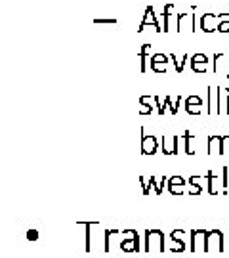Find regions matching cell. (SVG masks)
<instances>
[{
    "label": "cell",
    "instance_id": "30bf717a",
    "mask_svg": "<svg viewBox=\"0 0 229 258\" xmlns=\"http://www.w3.org/2000/svg\"><path fill=\"white\" fill-rule=\"evenodd\" d=\"M166 185H168V194L172 195H183L185 194V185H187V180H183V176H170L166 180Z\"/></svg>",
    "mask_w": 229,
    "mask_h": 258
},
{
    "label": "cell",
    "instance_id": "484cf974",
    "mask_svg": "<svg viewBox=\"0 0 229 258\" xmlns=\"http://www.w3.org/2000/svg\"><path fill=\"white\" fill-rule=\"evenodd\" d=\"M182 100H183L182 96H178V98H176L174 102H172V105H170V109H168L170 113H172V115H176V113H178V107H180V103H182Z\"/></svg>",
    "mask_w": 229,
    "mask_h": 258
},
{
    "label": "cell",
    "instance_id": "ac0fdd59",
    "mask_svg": "<svg viewBox=\"0 0 229 258\" xmlns=\"http://www.w3.org/2000/svg\"><path fill=\"white\" fill-rule=\"evenodd\" d=\"M149 103H153V98H151V96H141V98H139V113H141V115L153 113V105H149Z\"/></svg>",
    "mask_w": 229,
    "mask_h": 258
},
{
    "label": "cell",
    "instance_id": "6da1fadb",
    "mask_svg": "<svg viewBox=\"0 0 229 258\" xmlns=\"http://www.w3.org/2000/svg\"><path fill=\"white\" fill-rule=\"evenodd\" d=\"M145 245H143V250L145 252H165L166 250V239H165V233L159 230V228H149L145 231V241H143Z\"/></svg>",
    "mask_w": 229,
    "mask_h": 258
},
{
    "label": "cell",
    "instance_id": "277c9868",
    "mask_svg": "<svg viewBox=\"0 0 229 258\" xmlns=\"http://www.w3.org/2000/svg\"><path fill=\"white\" fill-rule=\"evenodd\" d=\"M223 252L225 245H223V233L220 230H208L206 233V252Z\"/></svg>",
    "mask_w": 229,
    "mask_h": 258
},
{
    "label": "cell",
    "instance_id": "cb8c5ba5",
    "mask_svg": "<svg viewBox=\"0 0 229 258\" xmlns=\"http://www.w3.org/2000/svg\"><path fill=\"white\" fill-rule=\"evenodd\" d=\"M216 31H218V33H229V16L227 18H223L220 23H218Z\"/></svg>",
    "mask_w": 229,
    "mask_h": 258
},
{
    "label": "cell",
    "instance_id": "e0dca14e",
    "mask_svg": "<svg viewBox=\"0 0 229 258\" xmlns=\"http://www.w3.org/2000/svg\"><path fill=\"white\" fill-rule=\"evenodd\" d=\"M229 113V90L227 88H220V115H227Z\"/></svg>",
    "mask_w": 229,
    "mask_h": 258
},
{
    "label": "cell",
    "instance_id": "603a6c76",
    "mask_svg": "<svg viewBox=\"0 0 229 258\" xmlns=\"http://www.w3.org/2000/svg\"><path fill=\"white\" fill-rule=\"evenodd\" d=\"M187 249V245H185V241H178V239H170L168 243V250H172V252H183V250Z\"/></svg>",
    "mask_w": 229,
    "mask_h": 258
},
{
    "label": "cell",
    "instance_id": "d4e9b609",
    "mask_svg": "<svg viewBox=\"0 0 229 258\" xmlns=\"http://www.w3.org/2000/svg\"><path fill=\"white\" fill-rule=\"evenodd\" d=\"M153 103L157 105V111H159V115H165L166 107H165V103H163V100H161L159 96H153Z\"/></svg>",
    "mask_w": 229,
    "mask_h": 258
},
{
    "label": "cell",
    "instance_id": "ba28073f",
    "mask_svg": "<svg viewBox=\"0 0 229 258\" xmlns=\"http://www.w3.org/2000/svg\"><path fill=\"white\" fill-rule=\"evenodd\" d=\"M161 151L166 157L178 155V151H180V136H163V140H161Z\"/></svg>",
    "mask_w": 229,
    "mask_h": 258
},
{
    "label": "cell",
    "instance_id": "7a4b0ae2",
    "mask_svg": "<svg viewBox=\"0 0 229 258\" xmlns=\"http://www.w3.org/2000/svg\"><path fill=\"white\" fill-rule=\"evenodd\" d=\"M120 250L122 252H139L141 250V245H139V235H137V230L134 228H126V230L120 231Z\"/></svg>",
    "mask_w": 229,
    "mask_h": 258
},
{
    "label": "cell",
    "instance_id": "d6986e66",
    "mask_svg": "<svg viewBox=\"0 0 229 258\" xmlns=\"http://www.w3.org/2000/svg\"><path fill=\"white\" fill-rule=\"evenodd\" d=\"M174 14H176L174 4H166L165 14H163V16H165V23H163V31H165V33H168V29H170V18H172Z\"/></svg>",
    "mask_w": 229,
    "mask_h": 258
},
{
    "label": "cell",
    "instance_id": "4fadbf2b",
    "mask_svg": "<svg viewBox=\"0 0 229 258\" xmlns=\"http://www.w3.org/2000/svg\"><path fill=\"white\" fill-rule=\"evenodd\" d=\"M202 105H204V102H202L201 96H187L183 107H185V111H187L189 115H201Z\"/></svg>",
    "mask_w": 229,
    "mask_h": 258
},
{
    "label": "cell",
    "instance_id": "ffe728a7",
    "mask_svg": "<svg viewBox=\"0 0 229 258\" xmlns=\"http://www.w3.org/2000/svg\"><path fill=\"white\" fill-rule=\"evenodd\" d=\"M185 59H187V55H185V54H183V55L170 54V61L174 63V67H176V71H178V73H182V71H183V67H185Z\"/></svg>",
    "mask_w": 229,
    "mask_h": 258
},
{
    "label": "cell",
    "instance_id": "4316f807",
    "mask_svg": "<svg viewBox=\"0 0 229 258\" xmlns=\"http://www.w3.org/2000/svg\"><path fill=\"white\" fill-rule=\"evenodd\" d=\"M229 153V136H221V155Z\"/></svg>",
    "mask_w": 229,
    "mask_h": 258
},
{
    "label": "cell",
    "instance_id": "83f0119b",
    "mask_svg": "<svg viewBox=\"0 0 229 258\" xmlns=\"http://www.w3.org/2000/svg\"><path fill=\"white\" fill-rule=\"evenodd\" d=\"M94 23H109V25H115L117 19H94Z\"/></svg>",
    "mask_w": 229,
    "mask_h": 258
},
{
    "label": "cell",
    "instance_id": "8fae6325",
    "mask_svg": "<svg viewBox=\"0 0 229 258\" xmlns=\"http://www.w3.org/2000/svg\"><path fill=\"white\" fill-rule=\"evenodd\" d=\"M145 25H153V29H155L157 33H163V25L159 23V19H157V16H155V10H153V6H147L145 8V18H143V21L139 23V33L145 29Z\"/></svg>",
    "mask_w": 229,
    "mask_h": 258
},
{
    "label": "cell",
    "instance_id": "8992f818",
    "mask_svg": "<svg viewBox=\"0 0 229 258\" xmlns=\"http://www.w3.org/2000/svg\"><path fill=\"white\" fill-rule=\"evenodd\" d=\"M168 63H170V55L161 54V52L151 54V57H149V67H151L153 73H159V75L166 73L168 71Z\"/></svg>",
    "mask_w": 229,
    "mask_h": 258
},
{
    "label": "cell",
    "instance_id": "5b68a950",
    "mask_svg": "<svg viewBox=\"0 0 229 258\" xmlns=\"http://www.w3.org/2000/svg\"><path fill=\"white\" fill-rule=\"evenodd\" d=\"M229 14H202L201 16V31L202 33H214L218 23L223 18H227Z\"/></svg>",
    "mask_w": 229,
    "mask_h": 258
},
{
    "label": "cell",
    "instance_id": "3957f363",
    "mask_svg": "<svg viewBox=\"0 0 229 258\" xmlns=\"http://www.w3.org/2000/svg\"><path fill=\"white\" fill-rule=\"evenodd\" d=\"M206 233H208V230H204V228H195L191 231V241H189L191 252H199V250L206 252Z\"/></svg>",
    "mask_w": 229,
    "mask_h": 258
},
{
    "label": "cell",
    "instance_id": "9c48e42d",
    "mask_svg": "<svg viewBox=\"0 0 229 258\" xmlns=\"http://www.w3.org/2000/svg\"><path fill=\"white\" fill-rule=\"evenodd\" d=\"M208 115H220V86H208Z\"/></svg>",
    "mask_w": 229,
    "mask_h": 258
},
{
    "label": "cell",
    "instance_id": "52a82bcc",
    "mask_svg": "<svg viewBox=\"0 0 229 258\" xmlns=\"http://www.w3.org/2000/svg\"><path fill=\"white\" fill-rule=\"evenodd\" d=\"M159 148H161V144H159L157 136L145 134V130L141 128V153L143 155H155Z\"/></svg>",
    "mask_w": 229,
    "mask_h": 258
},
{
    "label": "cell",
    "instance_id": "5bb4252c",
    "mask_svg": "<svg viewBox=\"0 0 229 258\" xmlns=\"http://www.w3.org/2000/svg\"><path fill=\"white\" fill-rule=\"evenodd\" d=\"M202 178L201 176H189L187 178V185H189V195L191 197H197V195L202 194Z\"/></svg>",
    "mask_w": 229,
    "mask_h": 258
},
{
    "label": "cell",
    "instance_id": "7402d4cb",
    "mask_svg": "<svg viewBox=\"0 0 229 258\" xmlns=\"http://www.w3.org/2000/svg\"><path fill=\"white\" fill-rule=\"evenodd\" d=\"M206 180H208V194L218 195V189H216V184H214V182H218V178L214 174V170H208V172H206Z\"/></svg>",
    "mask_w": 229,
    "mask_h": 258
},
{
    "label": "cell",
    "instance_id": "7c38bea8",
    "mask_svg": "<svg viewBox=\"0 0 229 258\" xmlns=\"http://www.w3.org/2000/svg\"><path fill=\"white\" fill-rule=\"evenodd\" d=\"M208 63H210V59H208V55L206 54H193L191 55V69H193V73H206L208 71Z\"/></svg>",
    "mask_w": 229,
    "mask_h": 258
},
{
    "label": "cell",
    "instance_id": "9a60e30c",
    "mask_svg": "<svg viewBox=\"0 0 229 258\" xmlns=\"http://www.w3.org/2000/svg\"><path fill=\"white\" fill-rule=\"evenodd\" d=\"M208 155H221V136H208Z\"/></svg>",
    "mask_w": 229,
    "mask_h": 258
},
{
    "label": "cell",
    "instance_id": "44dd1931",
    "mask_svg": "<svg viewBox=\"0 0 229 258\" xmlns=\"http://www.w3.org/2000/svg\"><path fill=\"white\" fill-rule=\"evenodd\" d=\"M193 136H191V132L189 130H185L183 132V149H185V153L187 155H195V149H193Z\"/></svg>",
    "mask_w": 229,
    "mask_h": 258
},
{
    "label": "cell",
    "instance_id": "2e32d148",
    "mask_svg": "<svg viewBox=\"0 0 229 258\" xmlns=\"http://www.w3.org/2000/svg\"><path fill=\"white\" fill-rule=\"evenodd\" d=\"M149 57H151V44H143L141 50H139V61H141L139 71H141V73H145L147 67H149Z\"/></svg>",
    "mask_w": 229,
    "mask_h": 258
}]
</instances>
